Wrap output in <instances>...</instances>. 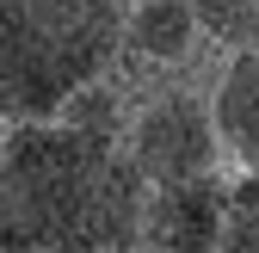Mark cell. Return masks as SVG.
I'll list each match as a JSON object with an SVG mask.
<instances>
[{"mask_svg":"<svg viewBox=\"0 0 259 253\" xmlns=\"http://www.w3.org/2000/svg\"><path fill=\"white\" fill-rule=\"evenodd\" d=\"M148 179L123 148L62 117L13 123L0 142V253H117L142 235Z\"/></svg>","mask_w":259,"mask_h":253,"instance_id":"6da1fadb","label":"cell"},{"mask_svg":"<svg viewBox=\"0 0 259 253\" xmlns=\"http://www.w3.org/2000/svg\"><path fill=\"white\" fill-rule=\"evenodd\" d=\"M123 0H0V117H56L117 50Z\"/></svg>","mask_w":259,"mask_h":253,"instance_id":"7a4b0ae2","label":"cell"},{"mask_svg":"<svg viewBox=\"0 0 259 253\" xmlns=\"http://www.w3.org/2000/svg\"><path fill=\"white\" fill-rule=\"evenodd\" d=\"M123 154L136 161V173L148 185L198 179V173H216L222 136H216V117H210L204 99H191V93H160V99H148L142 111H130Z\"/></svg>","mask_w":259,"mask_h":253,"instance_id":"3957f363","label":"cell"},{"mask_svg":"<svg viewBox=\"0 0 259 253\" xmlns=\"http://www.w3.org/2000/svg\"><path fill=\"white\" fill-rule=\"evenodd\" d=\"M136 241L154 253H216V241H222V173L148 185Z\"/></svg>","mask_w":259,"mask_h":253,"instance_id":"277c9868","label":"cell"},{"mask_svg":"<svg viewBox=\"0 0 259 253\" xmlns=\"http://www.w3.org/2000/svg\"><path fill=\"white\" fill-rule=\"evenodd\" d=\"M210 117H216L222 148H229L247 173H259V44L235 50V62L222 68V87H216V99H210Z\"/></svg>","mask_w":259,"mask_h":253,"instance_id":"5b68a950","label":"cell"},{"mask_svg":"<svg viewBox=\"0 0 259 253\" xmlns=\"http://www.w3.org/2000/svg\"><path fill=\"white\" fill-rule=\"evenodd\" d=\"M198 19L185 0H123V31L117 50H130L136 62H185Z\"/></svg>","mask_w":259,"mask_h":253,"instance_id":"8992f818","label":"cell"},{"mask_svg":"<svg viewBox=\"0 0 259 253\" xmlns=\"http://www.w3.org/2000/svg\"><path fill=\"white\" fill-rule=\"evenodd\" d=\"M62 123H68L74 136H87V142H105V148H123V130H130V111H123V99L105 87V74L99 80H87V87H74L68 99H62V111H56Z\"/></svg>","mask_w":259,"mask_h":253,"instance_id":"52a82bcc","label":"cell"},{"mask_svg":"<svg viewBox=\"0 0 259 253\" xmlns=\"http://www.w3.org/2000/svg\"><path fill=\"white\" fill-rule=\"evenodd\" d=\"M216 253H259V173L222 179V241Z\"/></svg>","mask_w":259,"mask_h":253,"instance_id":"ba28073f","label":"cell"},{"mask_svg":"<svg viewBox=\"0 0 259 253\" xmlns=\"http://www.w3.org/2000/svg\"><path fill=\"white\" fill-rule=\"evenodd\" d=\"M198 31L222 50H247L259 44V0H185Z\"/></svg>","mask_w":259,"mask_h":253,"instance_id":"9c48e42d","label":"cell"}]
</instances>
